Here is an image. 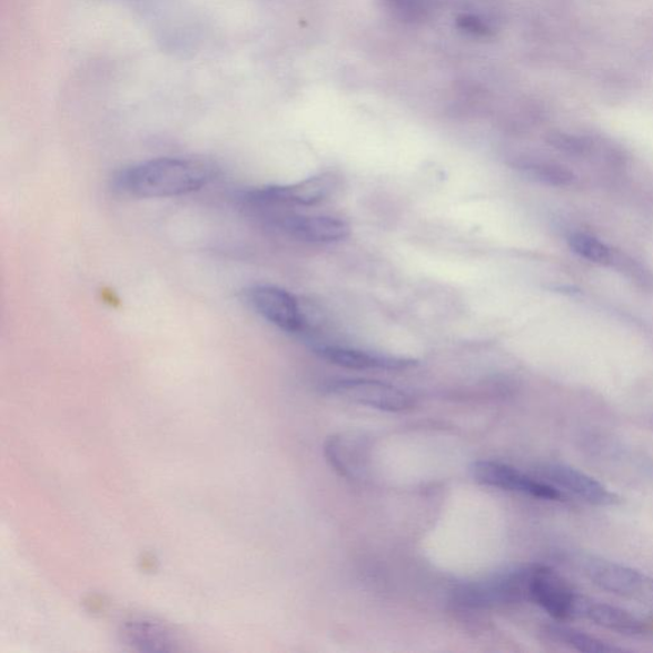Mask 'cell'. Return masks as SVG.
Returning <instances> with one entry per match:
<instances>
[{"label":"cell","mask_w":653,"mask_h":653,"mask_svg":"<svg viewBox=\"0 0 653 653\" xmlns=\"http://www.w3.org/2000/svg\"><path fill=\"white\" fill-rule=\"evenodd\" d=\"M219 174L217 165L195 158H161L117 172L112 182L120 194L135 198H170L195 194Z\"/></svg>","instance_id":"obj_1"},{"label":"cell","mask_w":653,"mask_h":653,"mask_svg":"<svg viewBox=\"0 0 653 653\" xmlns=\"http://www.w3.org/2000/svg\"><path fill=\"white\" fill-rule=\"evenodd\" d=\"M338 178L334 172H321L318 176L295 182L289 186H274L248 190L243 194V202L251 207L273 206H315L334 194Z\"/></svg>","instance_id":"obj_2"},{"label":"cell","mask_w":653,"mask_h":653,"mask_svg":"<svg viewBox=\"0 0 653 653\" xmlns=\"http://www.w3.org/2000/svg\"><path fill=\"white\" fill-rule=\"evenodd\" d=\"M536 564L525 565L489 581L474 583L458 591L459 603L468 607H492L530 600V583Z\"/></svg>","instance_id":"obj_3"},{"label":"cell","mask_w":653,"mask_h":653,"mask_svg":"<svg viewBox=\"0 0 653 653\" xmlns=\"http://www.w3.org/2000/svg\"><path fill=\"white\" fill-rule=\"evenodd\" d=\"M251 308L269 324L287 334L306 333L308 320L293 294L271 285H257L246 291Z\"/></svg>","instance_id":"obj_4"},{"label":"cell","mask_w":653,"mask_h":653,"mask_svg":"<svg viewBox=\"0 0 653 653\" xmlns=\"http://www.w3.org/2000/svg\"><path fill=\"white\" fill-rule=\"evenodd\" d=\"M330 395L362 406L388 413H403L414 407V398L388 383L370 379H343L330 383Z\"/></svg>","instance_id":"obj_5"},{"label":"cell","mask_w":653,"mask_h":653,"mask_svg":"<svg viewBox=\"0 0 653 653\" xmlns=\"http://www.w3.org/2000/svg\"><path fill=\"white\" fill-rule=\"evenodd\" d=\"M472 473L477 483L496 489L525 494L538 499H564V493L558 487L496 461H477L472 467Z\"/></svg>","instance_id":"obj_6"},{"label":"cell","mask_w":653,"mask_h":653,"mask_svg":"<svg viewBox=\"0 0 653 653\" xmlns=\"http://www.w3.org/2000/svg\"><path fill=\"white\" fill-rule=\"evenodd\" d=\"M585 573L592 583L611 594L631 598H653V578L615 562L590 560Z\"/></svg>","instance_id":"obj_7"},{"label":"cell","mask_w":653,"mask_h":653,"mask_svg":"<svg viewBox=\"0 0 653 653\" xmlns=\"http://www.w3.org/2000/svg\"><path fill=\"white\" fill-rule=\"evenodd\" d=\"M580 597L558 573L536 564L530 583V600L546 613L561 621L576 617Z\"/></svg>","instance_id":"obj_8"},{"label":"cell","mask_w":653,"mask_h":653,"mask_svg":"<svg viewBox=\"0 0 653 653\" xmlns=\"http://www.w3.org/2000/svg\"><path fill=\"white\" fill-rule=\"evenodd\" d=\"M537 475L545 478L546 483L558 487L561 492L570 493L594 506H614L620 503V496L604 484L568 465L544 464L537 468Z\"/></svg>","instance_id":"obj_9"},{"label":"cell","mask_w":653,"mask_h":653,"mask_svg":"<svg viewBox=\"0 0 653 653\" xmlns=\"http://www.w3.org/2000/svg\"><path fill=\"white\" fill-rule=\"evenodd\" d=\"M269 221L289 237L307 243H334L344 240L352 229L343 219L330 216L274 215Z\"/></svg>","instance_id":"obj_10"},{"label":"cell","mask_w":653,"mask_h":653,"mask_svg":"<svg viewBox=\"0 0 653 653\" xmlns=\"http://www.w3.org/2000/svg\"><path fill=\"white\" fill-rule=\"evenodd\" d=\"M313 352L320 359L354 370H405L416 367L417 362L397 356L359 350L335 344L311 342Z\"/></svg>","instance_id":"obj_11"},{"label":"cell","mask_w":653,"mask_h":653,"mask_svg":"<svg viewBox=\"0 0 653 653\" xmlns=\"http://www.w3.org/2000/svg\"><path fill=\"white\" fill-rule=\"evenodd\" d=\"M577 616L585 617L592 623L604 626L626 635L653 634V622L625 611L620 606L598 603L581 596L577 605Z\"/></svg>","instance_id":"obj_12"},{"label":"cell","mask_w":653,"mask_h":653,"mask_svg":"<svg viewBox=\"0 0 653 653\" xmlns=\"http://www.w3.org/2000/svg\"><path fill=\"white\" fill-rule=\"evenodd\" d=\"M367 449L365 439L355 434L330 435L325 444V455L329 465L347 478L360 476Z\"/></svg>","instance_id":"obj_13"},{"label":"cell","mask_w":653,"mask_h":653,"mask_svg":"<svg viewBox=\"0 0 653 653\" xmlns=\"http://www.w3.org/2000/svg\"><path fill=\"white\" fill-rule=\"evenodd\" d=\"M382 11L403 23L429 21L439 7V0H377Z\"/></svg>","instance_id":"obj_14"},{"label":"cell","mask_w":653,"mask_h":653,"mask_svg":"<svg viewBox=\"0 0 653 653\" xmlns=\"http://www.w3.org/2000/svg\"><path fill=\"white\" fill-rule=\"evenodd\" d=\"M546 633L553 640L567 644V646L580 652L603 653L620 650L604 641L592 637V635L576 630L565 629V626H548Z\"/></svg>","instance_id":"obj_15"},{"label":"cell","mask_w":653,"mask_h":653,"mask_svg":"<svg viewBox=\"0 0 653 653\" xmlns=\"http://www.w3.org/2000/svg\"><path fill=\"white\" fill-rule=\"evenodd\" d=\"M518 168L547 186L568 187L574 181V174L560 164L527 161L518 164Z\"/></svg>","instance_id":"obj_16"},{"label":"cell","mask_w":653,"mask_h":653,"mask_svg":"<svg viewBox=\"0 0 653 653\" xmlns=\"http://www.w3.org/2000/svg\"><path fill=\"white\" fill-rule=\"evenodd\" d=\"M568 244L574 254L590 263L611 266L614 249L597 238L585 232H576L571 235Z\"/></svg>","instance_id":"obj_17"},{"label":"cell","mask_w":653,"mask_h":653,"mask_svg":"<svg viewBox=\"0 0 653 653\" xmlns=\"http://www.w3.org/2000/svg\"><path fill=\"white\" fill-rule=\"evenodd\" d=\"M611 266L640 287L642 291L653 293V273L640 260L614 249Z\"/></svg>","instance_id":"obj_18"},{"label":"cell","mask_w":653,"mask_h":653,"mask_svg":"<svg viewBox=\"0 0 653 653\" xmlns=\"http://www.w3.org/2000/svg\"><path fill=\"white\" fill-rule=\"evenodd\" d=\"M456 26L459 31L474 38H489L494 33L491 24L475 14H459L456 20Z\"/></svg>","instance_id":"obj_19"},{"label":"cell","mask_w":653,"mask_h":653,"mask_svg":"<svg viewBox=\"0 0 653 653\" xmlns=\"http://www.w3.org/2000/svg\"><path fill=\"white\" fill-rule=\"evenodd\" d=\"M548 142L565 154L583 155L588 150V141L585 138L571 136L567 133H553L548 137Z\"/></svg>","instance_id":"obj_20"}]
</instances>
